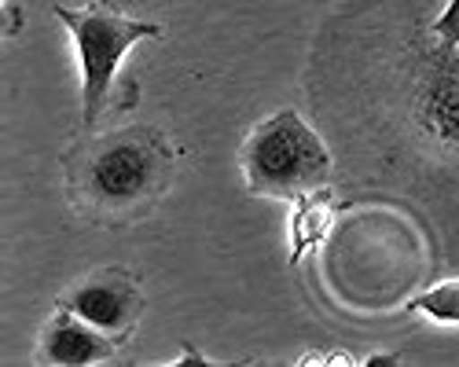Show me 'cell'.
I'll list each match as a JSON object with an SVG mask.
<instances>
[{
  "label": "cell",
  "mask_w": 459,
  "mask_h": 367,
  "mask_svg": "<svg viewBox=\"0 0 459 367\" xmlns=\"http://www.w3.org/2000/svg\"><path fill=\"white\" fill-rule=\"evenodd\" d=\"M327 217H331V206H327V195H309L305 192L298 209H294V250H290V261L298 265L305 250H313L324 232H327Z\"/></svg>",
  "instance_id": "6"
},
{
  "label": "cell",
  "mask_w": 459,
  "mask_h": 367,
  "mask_svg": "<svg viewBox=\"0 0 459 367\" xmlns=\"http://www.w3.org/2000/svg\"><path fill=\"white\" fill-rule=\"evenodd\" d=\"M434 33L445 41V48H455L459 45V0H452V4L441 12V19L434 22Z\"/></svg>",
  "instance_id": "8"
},
{
  "label": "cell",
  "mask_w": 459,
  "mask_h": 367,
  "mask_svg": "<svg viewBox=\"0 0 459 367\" xmlns=\"http://www.w3.org/2000/svg\"><path fill=\"white\" fill-rule=\"evenodd\" d=\"M408 312H423L437 323H459V279H448V283L427 290L423 298L408 302Z\"/></svg>",
  "instance_id": "7"
},
{
  "label": "cell",
  "mask_w": 459,
  "mask_h": 367,
  "mask_svg": "<svg viewBox=\"0 0 459 367\" xmlns=\"http://www.w3.org/2000/svg\"><path fill=\"white\" fill-rule=\"evenodd\" d=\"M56 15L74 33V41H78L82 70H85V122L92 125L100 118L103 103H107L114 70H118L122 55L136 41H143V37H159L162 26L159 22L126 19V15H114V12H70V8H56Z\"/></svg>",
  "instance_id": "2"
},
{
  "label": "cell",
  "mask_w": 459,
  "mask_h": 367,
  "mask_svg": "<svg viewBox=\"0 0 459 367\" xmlns=\"http://www.w3.org/2000/svg\"><path fill=\"white\" fill-rule=\"evenodd\" d=\"M331 173V155L320 136L294 110L261 122L247 143V176L257 192L305 195Z\"/></svg>",
  "instance_id": "1"
},
{
  "label": "cell",
  "mask_w": 459,
  "mask_h": 367,
  "mask_svg": "<svg viewBox=\"0 0 459 367\" xmlns=\"http://www.w3.org/2000/svg\"><path fill=\"white\" fill-rule=\"evenodd\" d=\"M41 356L48 363H63V367H85V363H100L110 356V346L103 338V330H96L92 323H85L82 316H63L48 327L45 335V349Z\"/></svg>",
  "instance_id": "4"
},
{
  "label": "cell",
  "mask_w": 459,
  "mask_h": 367,
  "mask_svg": "<svg viewBox=\"0 0 459 367\" xmlns=\"http://www.w3.org/2000/svg\"><path fill=\"white\" fill-rule=\"evenodd\" d=\"M70 312L92 323L96 330H126L133 320V290L114 286V283H89L70 298Z\"/></svg>",
  "instance_id": "5"
},
{
  "label": "cell",
  "mask_w": 459,
  "mask_h": 367,
  "mask_svg": "<svg viewBox=\"0 0 459 367\" xmlns=\"http://www.w3.org/2000/svg\"><path fill=\"white\" fill-rule=\"evenodd\" d=\"M151 176V158L140 143H114L92 162V192L110 202H126L143 192Z\"/></svg>",
  "instance_id": "3"
}]
</instances>
